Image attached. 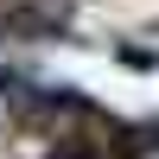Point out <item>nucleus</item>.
Masks as SVG:
<instances>
[{
  "label": "nucleus",
  "mask_w": 159,
  "mask_h": 159,
  "mask_svg": "<svg viewBox=\"0 0 159 159\" xmlns=\"http://www.w3.org/2000/svg\"><path fill=\"white\" fill-rule=\"evenodd\" d=\"M13 32L25 38H45V32H64L70 25V0H13Z\"/></svg>",
  "instance_id": "f257e3e1"
},
{
  "label": "nucleus",
  "mask_w": 159,
  "mask_h": 159,
  "mask_svg": "<svg viewBox=\"0 0 159 159\" xmlns=\"http://www.w3.org/2000/svg\"><path fill=\"white\" fill-rule=\"evenodd\" d=\"M127 159H159V127H153V121L127 127Z\"/></svg>",
  "instance_id": "f03ea898"
},
{
  "label": "nucleus",
  "mask_w": 159,
  "mask_h": 159,
  "mask_svg": "<svg viewBox=\"0 0 159 159\" xmlns=\"http://www.w3.org/2000/svg\"><path fill=\"white\" fill-rule=\"evenodd\" d=\"M121 57L134 70H159V45H121Z\"/></svg>",
  "instance_id": "7ed1b4c3"
},
{
  "label": "nucleus",
  "mask_w": 159,
  "mask_h": 159,
  "mask_svg": "<svg viewBox=\"0 0 159 159\" xmlns=\"http://www.w3.org/2000/svg\"><path fill=\"white\" fill-rule=\"evenodd\" d=\"M51 159H96V153H89V147H57Z\"/></svg>",
  "instance_id": "20e7f679"
}]
</instances>
